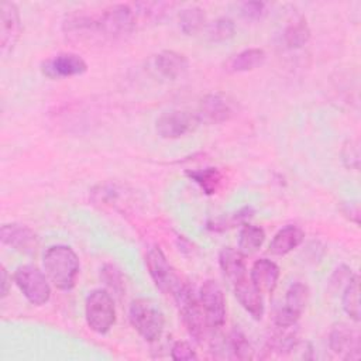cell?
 <instances>
[{
    "label": "cell",
    "mask_w": 361,
    "mask_h": 361,
    "mask_svg": "<svg viewBox=\"0 0 361 361\" xmlns=\"http://www.w3.org/2000/svg\"><path fill=\"white\" fill-rule=\"evenodd\" d=\"M237 111L238 104L230 94L224 92H213L200 100L196 114L200 123L220 124L231 120L237 116Z\"/></svg>",
    "instance_id": "cell-8"
},
{
    "label": "cell",
    "mask_w": 361,
    "mask_h": 361,
    "mask_svg": "<svg viewBox=\"0 0 361 361\" xmlns=\"http://www.w3.org/2000/svg\"><path fill=\"white\" fill-rule=\"evenodd\" d=\"M173 4L171 3H165V1H142V3H137L135 8V17L137 20H142V21H161L168 11H171Z\"/></svg>",
    "instance_id": "cell-27"
},
{
    "label": "cell",
    "mask_w": 361,
    "mask_h": 361,
    "mask_svg": "<svg viewBox=\"0 0 361 361\" xmlns=\"http://www.w3.org/2000/svg\"><path fill=\"white\" fill-rule=\"evenodd\" d=\"M100 278L104 285L114 293V295H124L126 292V282L123 272L113 264H104L100 268Z\"/></svg>",
    "instance_id": "cell-31"
},
{
    "label": "cell",
    "mask_w": 361,
    "mask_h": 361,
    "mask_svg": "<svg viewBox=\"0 0 361 361\" xmlns=\"http://www.w3.org/2000/svg\"><path fill=\"white\" fill-rule=\"evenodd\" d=\"M145 265L155 286L172 298H175L186 285L175 268L168 262L164 251L158 245H154L148 250L145 255Z\"/></svg>",
    "instance_id": "cell-5"
},
{
    "label": "cell",
    "mask_w": 361,
    "mask_h": 361,
    "mask_svg": "<svg viewBox=\"0 0 361 361\" xmlns=\"http://www.w3.org/2000/svg\"><path fill=\"white\" fill-rule=\"evenodd\" d=\"M128 319L134 330L149 343L161 338L165 327V317L155 302L147 298H137L128 309Z\"/></svg>",
    "instance_id": "cell-2"
},
{
    "label": "cell",
    "mask_w": 361,
    "mask_h": 361,
    "mask_svg": "<svg viewBox=\"0 0 361 361\" xmlns=\"http://www.w3.org/2000/svg\"><path fill=\"white\" fill-rule=\"evenodd\" d=\"M100 37L121 39L133 32L137 25L134 10L127 4H111L97 16Z\"/></svg>",
    "instance_id": "cell-7"
},
{
    "label": "cell",
    "mask_w": 361,
    "mask_h": 361,
    "mask_svg": "<svg viewBox=\"0 0 361 361\" xmlns=\"http://www.w3.org/2000/svg\"><path fill=\"white\" fill-rule=\"evenodd\" d=\"M219 265L231 283L247 275L245 255L238 248L224 247L219 254Z\"/></svg>",
    "instance_id": "cell-20"
},
{
    "label": "cell",
    "mask_w": 361,
    "mask_h": 361,
    "mask_svg": "<svg viewBox=\"0 0 361 361\" xmlns=\"http://www.w3.org/2000/svg\"><path fill=\"white\" fill-rule=\"evenodd\" d=\"M42 265L45 275L56 289L71 290L75 286L80 262L69 245L56 244L48 247L42 257Z\"/></svg>",
    "instance_id": "cell-1"
},
{
    "label": "cell",
    "mask_w": 361,
    "mask_h": 361,
    "mask_svg": "<svg viewBox=\"0 0 361 361\" xmlns=\"http://www.w3.org/2000/svg\"><path fill=\"white\" fill-rule=\"evenodd\" d=\"M310 39V28L305 18L299 17L290 21L282 34V41L289 49H299L305 47Z\"/></svg>",
    "instance_id": "cell-22"
},
{
    "label": "cell",
    "mask_w": 361,
    "mask_h": 361,
    "mask_svg": "<svg viewBox=\"0 0 361 361\" xmlns=\"http://www.w3.org/2000/svg\"><path fill=\"white\" fill-rule=\"evenodd\" d=\"M343 309L345 314L354 322H360L361 307H360V278L353 274L350 281L344 285L343 289Z\"/></svg>",
    "instance_id": "cell-25"
},
{
    "label": "cell",
    "mask_w": 361,
    "mask_h": 361,
    "mask_svg": "<svg viewBox=\"0 0 361 361\" xmlns=\"http://www.w3.org/2000/svg\"><path fill=\"white\" fill-rule=\"evenodd\" d=\"M233 290L238 300V303L243 306V309L252 316V319L259 320L264 316L265 307H264V298L262 293L252 285L250 281V276H243L238 281L233 282Z\"/></svg>",
    "instance_id": "cell-17"
},
{
    "label": "cell",
    "mask_w": 361,
    "mask_h": 361,
    "mask_svg": "<svg viewBox=\"0 0 361 361\" xmlns=\"http://www.w3.org/2000/svg\"><path fill=\"white\" fill-rule=\"evenodd\" d=\"M171 358L175 361H183V360H197V354L192 348V345L188 341L178 340L171 347Z\"/></svg>",
    "instance_id": "cell-32"
},
{
    "label": "cell",
    "mask_w": 361,
    "mask_h": 361,
    "mask_svg": "<svg viewBox=\"0 0 361 361\" xmlns=\"http://www.w3.org/2000/svg\"><path fill=\"white\" fill-rule=\"evenodd\" d=\"M265 51L261 48H248L235 55H233L226 63L224 69L230 73L250 72L264 65L265 62Z\"/></svg>",
    "instance_id": "cell-21"
},
{
    "label": "cell",
    "mask_w": 361,
    "mask_h": 361,
    "mask_svg": "<svg viewBox=\"0 0 361 361\" xmlns=\"http://www.w3.org/2000/svg\"><path fill=\"white\" fill-rule=\"evenodd\" d=\"M343 212H344V214H347L350 217L351 221H354L355 224L360 223V207H358V203L350 202V204H347V209H344Z\"/></svg>",
    "instance_id": "cell-35"
},
{
    "label": "cell",
    "mask_w": 361,
    "mask_h": 361,
    "mask_svg": "<svg viewBox=\"0 0 361 361\" xmlns=\"http://www.w3.org/2000/svg\"><path fill=\"white\" fill-rule=\"evenodd\" d=\"M173 300L179 309L182 322L189 336L193 337L196 341L202 343L206 338L210 327L203 313L199 296H196L190 285L186 283L180 289V292L173 298Z\"/></svg>",
    "instance_id": "cell-4"
},
{
    "label": "cell",
    "mask_w": 361,
    "mask_h": 361,
    "mask_svg": "<svg viewBox=\"0 0 361 361\" xmlns=\"http://www.w3.org/2000/svg\"><path fill=\"white\" fill-rule=\"evenodd\" d=\"M199 300L210 330L221 329L226 323V298L220 285L212 279L203 282Z\"/></svg>",
    "instance_id": "cell-11"
},
{
    "label": "cell",
    "mask_w": 361,
    "mask_h": 361,
    "mask_svg": "<svg viewBox=\"0 0 361 361\" xmlns=\"http://www.w3.org/2000/svg\"><path fill=\"white\" fill-rule=\"evenodd\" d=\"M265 241V231L262 227L245 223L238 233V250L247 257L257 252Z\"/></svg>",
    "instance_id": "cell-24"
},
{
    "label": "cell",
    "mask_w": 361,
    "mask_h": 361,
    "mask_svg": "<svg viewBox=\"0 0 361 361\" xmlns=\"http://www.w3.org/2000/svg\"><path fill=\"white\" fill-rule=\"evenodd\" d=\"M330 350L344 360H357L360 357V337L347 323H336L329 333Z\"/></svg>",
    "instance_id": "cell-15"
},
{
    "label": "cell",
    "mask_w": 361,
    "mask_h": 361,
    "mask_svg": "<svg viewBox=\"0 0 361 361\" xmlns=\"http://www.w3.org/2000/svg\"><path fill=\"white\" fill-rule=\"evenodd\" d=\"M10 288H11V276L8 275L6 267L1 265V269H0V296H1V299H4L8 295Z\"/></svg>",
    "instance_id": "cell-34"
},
{
    "label": "cell",
    "mask_w": 361,
    "mask_h": 361,
    "mask_svg": "<svg viewBox=\"0 0 361 361\" xmlns=\"http://www.w3.org/2000/svg\"><path fill=\"white\" fill-rule=\"evenodd\" d=\"M309 300V288L302 282L292 283L286 293L283 306L278 309L274 317L276 327H293L302 316Z\"/></svg>",
    "instance_id": "cell-10"
},
{
    "label": "cell",
    "mask_w": 361,
    "mask_h": 361,
    "mask_svg": "<svg viewBox=\"0 0 361 361\" xmlns=\"http://www.w3.org/2000/svg\"><path fill=\"white\" fill-rule=\"evenodd\" d=\"M85 319L87 327L97 334H107L116 323V306L107 289H93L85 300Z\"/></svg>",
    "instance_id": "cell-3"
},
{
    "label": "cell",
    "mask_w": 361,
    "mask_h": 361,
    "mask_svg": "<svg viewBox=\"0 0 361 361\" xmlns=\"http://www.w3.org/2000/svg\"><path fill=\"white\" fill-rule=\"evenodd\" d=\"M13 281L24 295V298L34 306L48 303L51 298L49 279L39 268L31 264L17 267L13 274Z\"/></svg>",
    "instance_id": "cell-6"
},
{
    "label": "cell",
    "mask_w": 361,
    "mask_h": 361,
    "mask_svg": "<svg viewBox=\"0 0 361 361\" xmlns=\"http://www.w3.org/2000/svg\"><path fill=\"white\" fill-rule=\"evenodd\" d=\"M189 66L188 58L176 51L165 49L152 58L154 72L166 80H176L182 78Z\"/></svg>",
    "instance_id": "cell-16"
},
{
    "label": "cell",
    "mask_w": 361,
    "mask_h": 361,
    "mask_svg": "<svg viewBox=\"0 0 361 361\" xmlns=\"http://www.w3.org/2000/svg\"><path fill=\"white\" fill-rule=\"evenodd\" d=\"M279 279V267L268 259H257L250 269V281L262 295H272L278 285Z\"/></svg>",
    "instance_id": "cell-18"
},
{
    "label": "cell",
    "mask_w": 361,
    "mask_h": 361,
    "mask_svg": "<svg viewBox=\"0 0 361 361\" xmlns=\"http://www.w3.org/2000/svg\"><path fill=\"white\" fill-rule=\"evenodd\" d=\"M254 214V210L251 207H243L240 209L238 212L235 213H231L230 216H224V217H220V219H216L213 221H209L207 223V227L212 230V231H224V230H228V228H233L238 224H245V221L248 219H251Z\"/></svg>",
    "instance_id": "cell-30"
},
{
    "label": "cell",
    "mask_w": 361,
    "mask_h": 361,
    "mask_svg": "<svg viewBox=\"0 0 361 361\" xmlns=\"http://www.w3.org/2000/svg\"><path fill=\"white\" fill-rule=\"evenodd\" d=\"M178 21H179V28L185 35H193L204 27L206 14L203 8L197 6H190L179 11Z\"/></svg>",
    "instance_id": "cell-26"
},
{
    "label": "cell",
    "mask_w": 361,
    "mask_h": 361,
    "mask_svg": "<svg viewBox=\"0 0 361 361\" xmlns=\"http://www.w3.org/2000/svg\"><path fill=\"white\" fill-rule=\"evenodd\" d=\"M235 24L228 17H219L206 28V37L212 42H223L234 37Z\"/></svg>",
    "instance_id": "cell-28"
},
{
    "label": "cell",
    "mask_w": 361,
    "mask_h": 361,
    "mask_svg": "<svg viewBox=\"0 0 361 361\" xmlns=\"http://www.w3.org/2000/svg\"><path fill=\"white\" fill-rule=\"evenodd\" d=\"M0 240L4 245L27 255L35 254L39 244L34 230L20 223L3 224L0 228Z\"/></svg>",
    "instance_id": "cell-14"
},
{
    "label": "cell",
    "mask_w": 361,
    "mask_h": 361,
    "mask_svg": "<svg viewBox=\"0 0 361 361\" xmlns=\"http://www.w3.org/2000/svg\"><path fill=\"white\" fill-rule=\"evenodd\" d=\"M186 175L206 193V195H214L221 186L223 175L217 168L207 166L203 169H192L186 171Z\"/></svg>",
    "instance_id": "cell-23"
},
{
    "label": "cell",
    "mask_w": 361,
    "mask_h": 361,
    "mask_svg": "<svg viewBox=\"0 0 361 361\" xmlns=\"http://www.w3.org/2000/svg\"><path fill=\"white\" fill-rule=\"evenodd\" d=\"M21 34V17L18 7L11 1L0 4V51L1 56H8Z\"/></svg>",
    "instance_id": "cell-13"
},
{
    "label": "cell",
    "mask_w": 361,
    "mask_h": 361,
    "mask_svg": "<svg viewBox=\"0 0 361 361\" xmlns=\"http://www.w3.org/2000/svg\"><path fill=\"white\" fill-rule=\"evenodd\" d=\"M305 231L295 224H288L278 230L269 243V252L272 255H286L302 244Z\"/></svg>",
    "instance_id": "cell-19"
},
{
    "label": "cell",
    "mask_w": 361,
    "mask_h": 361,
    "mask_svg": "<svg viewBox=\"0 0 361 361\" xmlns=\"http://www.w3.org/2000/svg\"><path fill=\"white\" fill-rule=\"evenodd\" d=\"M240 13L245 20H259L265 14V3L244 1L240 4Z\"/></svg>",
    "instance_id": "cell-33"
},
{
    "label": "cell",
    "mask_w": 361,
    "mask_h": 361,
    "mask_svg": "<svg viewBox=\"0 0 361 361\" xmlns=\"http://www.w3.org/2000/svg\"><path fill=\"white\" fill-rule=\"evenodd\" d=\"M87 71L86 61L75 52H59L42 61L41 72L49 79H65L80 76Z\"/></svg>",
    "instance_id": "cell-12"
},
{
    "label": "cell",
    "mask_w": 361,
    "mask_h": 361,
    "mask_svg": "<svg viewBox=\"0 0 361 361\" xmlns=\"http://www.w3.org/2000/svg\"><path fill=\"white\" fill-rule=\"evenodd\" d=\"M200 120L196 113L186 110H169L164 111L155 120V131L161 138L176 140L189 133H193Z\"/></svg>",
    "instance_id": "cell-9"
},
{
    "label": "cell",
    "mask_w": 361,
    "mask_h": 361,
    "mask_svg": "<svg viewBox=\"0 0 361 361\" xmlns=\"http://www.w3.org/2000/svg\"><path fill=\"white\" fill-rule=\"evenodd\" d=\"M226 347L228 348V351L231 353L233 358L237 360H248L252 358V348L251 344L248 341V338L245 337V334L241 330L234 329L226 341Z\"/></svg>",
    "instance_id": "cell-29"
}]
</instances>
